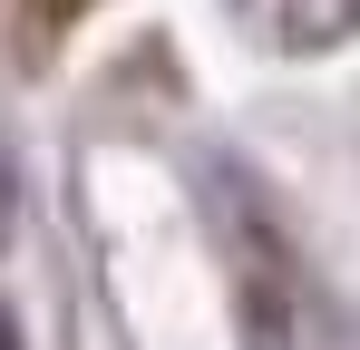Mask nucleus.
<instances>
[{
	"label": "nucleus",
	"mask_w": 360,
	"mask_h": 350,
	"mask_svg": "<svg viewBox=\"0 0 360 350\" xmlns=\"http://www.w3.org/2000/svg\"><path fill=\"white\" fill-rule=\"evenodd\" d=\"M0 350H10V331H0Z\"/></svg>",
	"instance_id": "nucleus-1"
}]
</instances>
